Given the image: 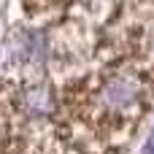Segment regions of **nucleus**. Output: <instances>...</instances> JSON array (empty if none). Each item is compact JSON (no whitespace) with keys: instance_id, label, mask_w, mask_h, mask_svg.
<instances>
[{"instance_id":"obj_1","label":"nucleus","mask_w":154,"mask_h":154,"mask_svg":"<svg viewBox=\"0 0 154 154\" xmlns=\"http://www.w3.org/2000/svg\"><path fill=\"white\" fill-rule=\"evenodd\" d=\"M141 100H143V81L133 73L108 76L92 97L97 114L103 119H111V122L114 119L116 122L135 119L138 111H141Z\"/></svg>"},{"instance_id":"obj_2","label":"nucleus","mask_w":154,"mask_h":154,"mask_svg":"<svg viewBox=\"0 0 154 154\" xmlns=\"http://www.w3.org/2000/svg\"><path fill=\"white\" fill-rule=\"evenodd\" d=\"M143 154H154V133L149 135V143L143 146Z\"/></svg>"}]
</instances>
